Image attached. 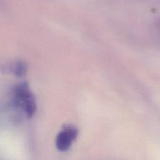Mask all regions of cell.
Listing matches in <instances>:
<instances>
[{
  "label": "cell",
  "mask_w": 160,
  "mask_h": 160,
  "mask_svg": "<svg viewBox=\"0 0 160 160\" xmlns=\"http://www.w3.org/2000/svg\"><path fill=\"white\" fill-rule=\"evenodd\" d=\"M11 102L13 107L27 118H31L36 112V99L27 82H20L14 87Z\"/></svg>",
  "instance_id": "obj_1"
},
{
  "label": "cell",
  "mask_w": 160,
  "mask_h": 160,
  "mask_svg": "<svg viewBox=\"0 0 160 160\" xmlns=\"http://www.w3.org/2000/svg\"><path fill=\"white\" fill-rule=\"evenodd\" d=\"M77 134L78 131L76 128L71 125L64 126L56 137V146L57 149L60 151H67L76 139Z\"/></svg>",
  "instance_id": "obj_2"
},
{
  "label": "cell",
  "mask_w": 160,
  "mask_h": 160,
  "mask_svg": "<svg viewBox=\"0 0 160 160\" xmlns=\"http://www.w3.org/2000/svg\"><path fill=\"white\" fill-rule=\"evenodd\" d=\"M11 71L14 76L21 78L26 74L28 65L25 61L22 60H18L12 64Z\"/></svg>",
  "instance_id": "obj_3"
}]
</instances>
